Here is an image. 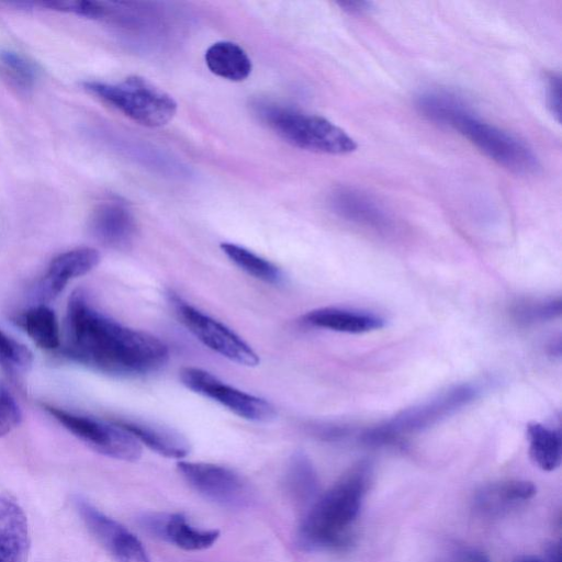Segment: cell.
<instances>
[{
  "label": "cell",
  "instance_id": "obj_1",
  "mask_svg": "<svg viewBox=\"0 0 562 562\" xmlns=\"http://www.w3.org/2000/svg\"><path fill=\"white\" fill-rule=\"evenodd\" d=\"M66 329V356L103 373L144 375L156 372L169 359L164 341L95 310L81 289L69 296Z\"/></svg>",
  "mask_w": 562,
  "mask_h": 562
},
{
  "label": "cell",
  "instance_id": "obj_2",
  "mask_svg": "<svg viewBox=\"0 0 562 562\" xmlns=\"http://www.w3.org/2000/svg\"><path fill=\"white\" fill-rule=\"evenodd\" d=\"M369 477L368 465L360 464L317 497L300 525V544L308 550L347 544L368 490Z\"/></svg>",
  "mask_w": 562,
  "mask_h": 562
},
{
  "label": "cell",
  "instance_id": "obj_3",
  "mask_svg": "<svg viewBox=\"0 0 562 562\" xmlns=\"http://www.w3.org/2000/svg\"><path fill=\"white\" fill-rule=\"evenodd\" d=\"M255 109L277 135L297 148L328 155H345L357 148L350 135L323 116L271 102H258Z\"/></svg>",
  "mask_w": 562,
  "mask_h": 562
},
{
  "label": "cell",
  "instance_id": "obj_4",
  "mask_svg": "<svg viewBox=\"0 0 562 562\" xmlns=\"http://www.w3.org/2000/svg\"><path fill=\"white\" fill-rule=\"evenodd\" d=\"M481 389L475 383H460L447 387L428 400L407 407L391 419L368 429L362 441L368 445H387L402 436L425 430L475 401Z\"/></svg>",
  "mask_w": 562,
  "mask_h": 562
},
{
  "label": "cell",
  "instance_id": "obj_5",
  "mask_svg": "<svg viewBox=\"0 0 562 562\" xmlns=\"http://www.w3.org/2000/svg\"><path fill=\"white\" fill-rule=\"evenodd\" d=\"M83 88L144 126H162L177 112V103L170 94L138 76L127 77L116 83L87 81Z\"/></svg>",
  "mask_w": 562,
  "mask_h": 562
},
{
  "label": "cell",
  "instance_id": "obj_6",
  "mask_svg": "<svg viewBox=\"0 0 562 562\" xmlns=\"http://www.w3.org/2000/svg\"><path fill=\"white\" fill-rule=\"evenodd\" d=\"M449 127L458 131L490 159L515 173L532 175L539 169L538 158L529 146L510 133L482 121L469 106L452 119Z\"/></svg>",
  "mask_w": 562,
  "mask_h": 562
},
{
  "label": "cell",
  "instance_id": "obj_7",
  "mask_svg": "<svg viewBox=\"0 0 562 562\" xmlns=\"http://www.w3.org/2000/svg\"><path fill=\"white\" fill-rule=\"evenodd\" d=\"M43 407L63 427L97 452L124 461L140 458L142 445L115 420L103 422L47 404Z\"/></svg>",
  "mask_w": 562,
  "mask_h": 562
},
{
  "label": "cell",
  "instance_id": "obj_8",
  "mask_svg": "<svg viewBox=\"0 0 562 562\" xmlns=\"http://www.w3.org/2000/svg\"><path fill=\"white\" fill-rule=\"evenodd\" d=\"M170 301L181 323L204 346L240 366L255 367L259 363L256 351L226 325L178 295H171Z\"/></svg>",
  "mask_w": 562,
  "mask_h": 562
},
{
  "label": "cell",
  "instance_id": "obj_9",
  "mask_svg": "<svg viewBox=\"0 0 562 562\" xmlns=\"http://www.w3.org/2000/svg\"><path fill=\"white\" fill-rule=\"evenodd\" d=\"M180 380L187 389L221 404L247 420L269 422L276 417L274 406L270 402L226 384L203 369L183 368Z\"/></svg>",
  "mask_w": 562,
  "mask_h": 562
},
{
  "label": "cell",
  "instance_id": "obj_10",
  "mask_svg": "<svg viewBox=\"0 0 562 562\" xmlns=\"http://www.w3.org/2000/svg\"><path fill=\"white\" fill-rule=\"evenodd\" d=\"M186 481L205 498L229 508H241L251 501L247 482L235 471L205 462H178Z\"/></svg>",
  "mask_w": 562,
  "mask_h": 562
},
{
  "label": "cell",
  "instance_id": "obj_11",
  "mask_svg": "<svg viewBox=\"0 0 562 562\" xmlns=\"http://www.w3.org/2000/svg\"><path fill=\"white\" fill-rule=\"evenodd\" d=\"M72 503L77 514L98 542L116 562H151L139 539L81 495Z\"/></svg>",
  "mask_w": 562,
  "mask_h": 562
},
{
  "label": "cell",
  "instance_id": "obj_12",
  "mask_svg": "<svg viewBox=\"0 0 562 562\" xmlns=\"http://www.w3.org/2000/svg\"><path fill=\"white\" fill-rule=\"evenodd\" d=\"M100 262V254L91 247H79L56 256L37 286L40 304L56 299L75 278L90 272Z\"/></svg>",
  "mask_w": 562,
  "mask_h": 562
},
{
  "label": "cell",
  "instance_id": "obj_13",
  "mask_svg": "<svg viewBox=\"0 0 562 562\" xmlns=\"http://www.w3.org/2000/svg\"><path fill=\"white\" fill-rule=\"evenodd\" d=\"M140 520L147 531L187 551L207 549L220 537L218 530L195 528L179 513L150 514Z\"/></svg>",
  "mask_w": 562,
  "mask_h": 562
},
{
  "label": "cell",
  "instance_id": "obj_14",
  "mask_svg": "<svg viewBox=\"0 0 562 562\" xmlns=\"http://www.w3.org/2000/svg\"><path fill=\"white\" fill-rule=\"evenodd\" d=\"M89 227L94 238L114 249L126 248L136 234L132 212L119 201H105L97 205L91 213Z\"/></svg>",
  "mask_w": 562,
  "mask_h": 562
},
{
  "label": "cell",
  "instance_id": "obj_15",
  "mask_svg": "<svg viewBox=\"0 0 562 562\" xmlns=\"http://www.w3.org/2000/svg\"><path fill=\"white\" fill-rule=\"evenodd\" d=\"M329 206L346 221L378 232L389 231L392 226L385 210L370 195L355 188L334 190L329 195Z\"/></svg>",
  "mask_w": 562,
  "mask_h": 562
},
{
  "label": "cell",
  "instance_id": "obj_16",
  "mask_svg": "<svg viewBox=\"0 0 562 562\" xmlns=\"http://www.w3.org/2000/svg\"><path fill=\"white\" fill-rule=\"evenodd\" d=\"M30 544L24 510L14 497L0 494V562H26Z\"/></svg>",
  "mask_w": 562,
  "mask_h": 562
},
{
  "label": "cell",
  "instance_id": "obj_17",
  "mask_svg": "<svg viewBox=\"0 0 562 562\" xmlns=\"http://www.w3.org/2000/svg\"><path fill=\"white\" fill-rule=\"evenodd\" d=\"M536 486L528 481L510 480L481 487L474 496V508L483 516H499L529 501Z\"/></svg>",
  "mask_w": 562,
  "mask_h": 562
},
{
  "label": "cell",
  "instance_id": "obj_18",
  "mask_svg": "<svg viewBox=\"0 0 562 562\" xmlns=\"http://www.w3.org/2000/svg\"><path fill=\"white\" fill-rule=\"evenodd\" d=\"M303 322L312 327L347 334H362L380 329L384 319L373 313L345 307H319L303 316Z\"/></svg>",
  "mask_w": 562,
  "mask_h": 562
},
{
  "label": "cell",
  "instance_id": "obj_19",
  "mask_svg": "<svg viewBox=\"0 0 562 562\" xmlns=\"http://www.w3.org/2000/svg\"><path fill=\"white\" fill-rule=\"evenodd\" d=\"M115 422L130 431L140 445L164 457L182 459L190 451L188 440L171 428L143 420L117 419Z\"/></svg>",
  "mask_w": 562,
  "mask_h": 562
},
{
  "label": "cell",
  "instance_id": "obj_20",
  "mask_svg": "<svg viewBox=\"0 0 562 562\" xmlns=\"http://www.w3.org/2000/svg\"><path fill=\"white\" fill-rule=\"evenodd\" d=\"M204 58L211 72L231 81L245 80L252 69L251 60L244 48L229 41L212 44Z\"/></svg>",
  "mask_w": 562,
  "mask_h": 562
},
{
  "label": "cell",
  "instance_id": "obj_21",
  "mask_svg": "<svg viewBox=\"0 0 562 562\" xmlns=\"http://www.w3.org/2000/svg\"><path fill=\"white\" fill-rule=\"evenodd\" d=\"M529 454L535 464L543 471H553L561 464L562 439L557 429L539 423L527 426Z\"/></svg>",
  "mask_w": 562,
  "mask_h": 562
},
{
  "label": "cell",
  "instance_id": "obj_22",
  "mask_svg": "<svg viewBox=\"0 0 562 562\" xmlns=\"http://www.w3.org/2000/svg\"><path fill=\"white\" fill-rule=\"evenodd\" d=\"M285 488L300 504L315 501L318 480L311 460L302 452L293 454L285 472Z\"/></svg>",
  "mask_w": 562,
  "mask_h": 562
},
{
  "label": "cell",
  "instance_id": "obj_23",
  "mask_svg": "<svg viewBox=\"0 0 562 562\" xmlns=\"http://www.w3.org/2000/svg\"><path fill=\"white\" fill-rule=\"evenodd\" d=\"M221 249L235 266L247 274L271 284H279L283 281L280 268L251 250L232 243L221 244Z\"/></svg>",
  "mask_w": 562,
  "mask_h": 562
},
{
  "label": "cell",
  "instance_id": "obj_24",
  "mask_svg": "<svg viewBox=\"0 0 562 562\" xmlns=\"http://www.w3.org/2000/svg\"><path fill=\"white\" fill-rule=\"evenodd\" d=\"M29 337L42 349L52 350L60 346L59 326L54 311L46 304L30 308L23 317Z\"/></svg>",
  "mask_w": 562,
  "mask_h": 562
},
{
  "label": "cell",
  "instance_id": "obj_25",
  "mask_svg": "<svg viewBox=\"0 0 562 562\" xmlns=\"http://www.w3.org/2000/svg\"><path fill=\"white\" fill-rule=\"evenodd\" d=\"M0 76L19 91H30L37 79V69L32 61L18 52L0 50Z\"/></svg>",
  "mask_w": 562,
  "mask_h": 562
},
{
  "label": "cell",
  "instance_id": "obj_26",
  "mask_svg": "<svg viewBox=\"0 0 562 562\" xmlns=\"http://www.w3.org/2000/svg\"><path fill=\"white\" fill-rule=\"evenodd\" d=\"M561 299L525 300L513 307L514 318L522 324H533L553 319L561 314Z\"/></svg>",
  "mask_w": 562,
  "mask_h": 562
},
{
  "label": "cell",
  "instance_id": "obj_27",
  "mask_svg": "<svg viewBox=\"0 0 562 562\" xmlns=\"http://www.w3.org/2000/svg\"><path fill=\"white\" fill-rule=\"evenodd\" d=\"M32 363V351L0 329V366L11 373H24Z\"/></svg>",
  "mask_w": 562,
  "mask_h": 562
},
{
  "label": "cell",
  "instance_id": "obj_28",
  "mask_svg": "<svg viewBox=\"0 0 562 562\" xmlns=\"http://www.w3.org/2000/svg\"><path fill=\"white\" fill-rule=\"evenodd\" d=\"M22 422V413L13 396L0 384V437L16 428Z\"/></svg>",
  "mask_w": 562,
  "mask_h": 562
},
{
  "label": "cell",
  "instance_id": "obj_29",
  "mask_svg": "<svg viewBox=\"0 0 562 562\" xmlns=\"http://www.w3.org/2000/svg\"><path fill=\"white\" fill-rule=\"evenodd\" d=\"M560 77L558 75H551L548 78L547 87H546V98L547 104L553 116L560 121V109H561V98H560Z\"/></svg>",
  "mask_w": 562,
  "mask_h": 562
},
{
  "label": "cell",
  "instance_id": "obj_30",
  "mask_svg": "<svg viewBox=\"0 0 562 562\" xmlns=\"http://www.w3.org/2000/svg\"><path fill=\"white\" fill-rule=\"evenodd\" d=\"M445 562H492L487 555L473 548H458L450 552Z\"/></svg>",
  "mask_w": 562,
  "mask_h": 562
},
{
  "label": "cell",
  "instance_id": "obj_31",
  "mask_svg": "<svg viewBox=\"0 0 562 562\" xmlns=\"http://www.w3.org/2000/svg\"><path fill=\"white\" fill-rule=\"evenodd\" d=\"M514 562H560V548L553 543L547 549L544 559L535 555H520Z\"/></svg>",
  "mask_w": 562,
  "mask_h": 562
},
{
  "label": "cell",
  "instance_id": "obj_32",
  "mask_svg": "<svg viewBox=\"0 0 562 562\" xmlns=\"http://www.w3.org/2000/svg\"><path fill=\"white\" fill-rule=\"evenodd\" d=\"M340 5L350 13H362L370 10L371 3L366 1H348L341 2Z\"/></svg>",
  "mask_w": 562,
  "mask_h": 562
}]
</instances>
